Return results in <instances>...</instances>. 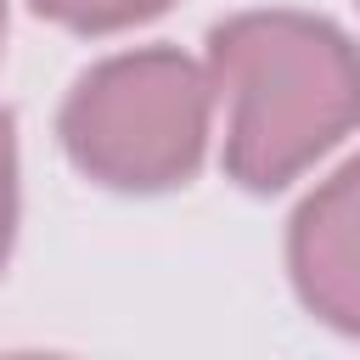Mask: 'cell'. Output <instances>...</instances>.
Wrapping results in <instances>:
<instances>
[{"instance_id": "6da1fadb", "label": "cell", "mask_w": 360, "mask_h": 360, "mask_svg": "<svg viewBox=\"0 0 360 360\" xmlns=\"http://www.w3.org/2000/svg\"><path fill=\"white\" fill-rule=\"evenodd\" d=\"M208 84L231 107L225 163L259 191L287 186L360 124V51L298 11H253L214 28Z\"/></svg>"}, {"instance_id": "7a4b0ae2", "label": "cell", "mask_w": 360, "mask_h": 360, "mask_svg": "<svg viewBox=\"0 0 360 360\" xmlns=\"http://www.w3.org/2000/svg\"><path fill=\"white\" fill-rule=\"evenodd\" d=\"M208 73L180 51L101 62L62 107L73 163L124 191H158L197 169L208 141Z\"/></svg>"}, {"instance_id": "3957f363", "label": "cell", "mask_w": 360, "mask_h": 360, "mask_svg": "<svg viewBox=\"0 0 360 360\" xmlns=\"http://www.w3.org/2000/svg\"><path fill=\"white\" fill-rule=\"evenodd\" d=\"M292 276L315 315L343 332H360V158L298 208Z\"/></svg>"}, {"instance_id": "277c9868", "label": "cell", "mask_w": 360, "mask_h": 360, "mask_svg": "<svg viewBox=\"0 0 360 360\" xmlns=\"http://www.w3.org/2000/svg\"><path fill=\"white\" fill-rule=\"evenodd\" d=\"M34 6L68 28H129L152 11H163L169 0H34Z\"/></svg>"}, {"instance_id": "5b68a950", "label": "cell", "mask_w": 360, "mask_h": 360, "mask_svg": "<svg viewBox=\"0 0 360 360\" xmlns=\"http://www.w3.org/2000/svg\"><path fill=\"white\" fill-rule=\"evenodd\" d=\"M11 214H17V146H11V118H0V259L11 242Z\"/></svg>"}, {"instance_id": "8992f818", "label": "cell", "mask_w": 360, "mask_h": 360, "mask_svg": "<svg viewBox=\"0 0 360 360\" xmlns=\"http://www.w3.org/2000/svg\"><path fill=\"white\" fill-rule=\"evenodd\" d=\"M0 22H6V11H0Z\"/></svg>"}]
</instances>
